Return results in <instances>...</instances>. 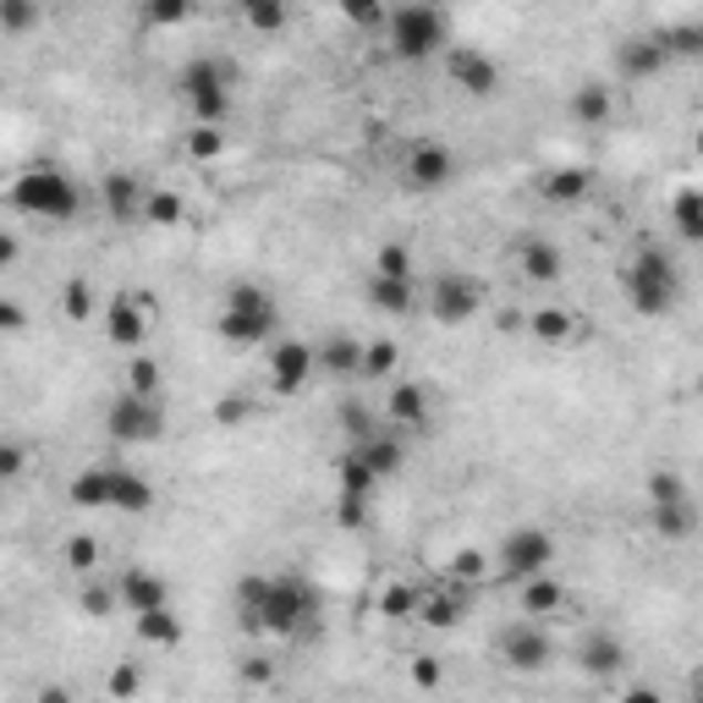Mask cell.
I'll return each mask as SVG.
<instances>
[{"label": "cell", "instance_id": "c3c4849f", "mask_svg": "<svg viewBox=\"0 0 703 703\" xmlns=\"http://www.w3.org/2000/svg\"><path fill=\"white\" fill-rule=\"evenodd\" d=\"M116 599H122V593H111V588H100V582H83V593H77V604H83L89 621H105V616L116 610Z\"/></svg>", "mask_w": 703, "mask_h": 703}, {"label": "cell", "instance_id": "e575fe53", "mask_svg": "<svg viewBox=\"0 0 703 703\" xmlns=\"http://www.w3.org/2000/svg\"><path fill=\"white\" fill-rule=\"evenodd\" d=\"M665 33V50H671V61L682 55V61H699L703 55V17H688V22H671V28H660Z\"/></svg>", "mask_w": 703, "mask_h": 703}, {"label": "cell", "instance_id": "2e32d148", "mask_svg": "<svg viewBox=\"0 0 703 703\" xmlns=\"http://www.w3.org/2000/svg\"><path fill=\"white\" fill-rule=\"evenodd\" d=\"M143 330H148V319H143V302L133 291H116L111 302H105V335H111V347H122V352H138L143 347Z\"/></svg>", "mask_w": 703, "mask_h": 703}, {"label": "cell", "instance_id": "d6986e66", "mask_svg": "<svg viewBox=\"0 0 703 703\" xmlns=\"http://www.w3.org/2000/svg\"><path fill=\"white\" fill-rule=\"evenodd\" d=\"M577 665H582L588 676H616V671L627 665V643H621L616 632H588V638L577 643Z\"/></svg>", "mask_w": 703, "mask_h": 703}, {"label": "cell", "instance_id": "836d02e7", "mask_svg": "<svg viewBox=\"0 0 703 703\" xmlns=\"http://www.w3.org/2000/svg\"><path fill=\"white\" fill-rule=\"evenodd\" d=\"M154 506V484L143 473H116V506L111 511H127V517H143Z\"/></svg>", "mask_w": 703, "mask_h": 703}, {"label": "cell", "instance_id": "bcb514c9", "mask_svg": "<svg viewBox=\"0 0 703 703\" xmlns=\"http://www.w3.org/2000/svg\"><path fill=\"white\" fill-rule=\"evenodd\" d=\"M187 154H193L198 165L220 159V154H226V133H220V127H193V133H187Z\"/></svg>", "mask_w": 703, "mask_h": 703}, {"label": "cell", "instance_id": "44dd1931", "mask_svg": "<svg viewBox=\"0 0 703 703\" xmlns=\"http://www.w3.org/2000/svg\"><path fill=\"white\" fill-rule=\"evenodd\" d=\"M385 418L396 423V428H423L428 423V391H423L418 380H396L391 396H385Z\"/></svg>", "mask_w": 703, "mask_h": 703}, {"label": "cell", "instance_id": "ba28073f", "mask_svg": "<svg viewBox=\"0 0 703 703\" xmlns=\"http://www.w3.org/2000/svg\"><path fill=\"white\" fill-rule=\"evenodd\" d=\"M105 434H111L116 445H154V440L165 434V413H159V402L122 391V396L111 402V413H105Z\"/></svg>", "mask_w": 703, "mask_h": 703}, {"label": "cell", "instance_id": "8d00e7d4", "mask_svg": "<svg viewBox=\"0 0 703 703\" xmlns=\"http://www.w3.org/2000/svg\"><path fill=\"white\" fill-rule=\"evenodd\" d=\"M489 577V556L484 550H456L451 566H445V582H456V588H478Z\"/></svg>", "mask_w": 703, "mask_h": 703}, {"label": "cell", "instance_id": "ee69618b", "mask_svg": "<svg viewBox=\"0 0 703 703\" xmlns=\"http://www.w3.org/2000/svg\"><path fill=\"white\" fill-rule=\"evenodd\" d=\"M187 17H193L187 0H148V6H143V22H148V28H182Z\"/></svg>", "mask_w": 703, "mask_h": 703}, {"label": "cell", "instance_id": "ffe728a7", "mask_svg": "<svg viewBox=\"0 0 703 703\" xmlns=\"http://www.w3.org/2000/svg\"><path fill=\"white\" fill-rule=\"evenodd\" d=\"M517 270L528 276V281H561V270H566V254L550 242V237H528L523 248H517Z\"/></svg>", "mask_w": 703, "mask_h": 703}, {"label": "cell", "instance_id": "680465c9", "mask_svg": "<svg viewBox=\"0 0 703 703\" xmlns=\"http://www.w3.org/2000/svg\"><path fill=\"white\" fill-rule=\"evenodd\" d=\"M22 324H28V313H22V302H17V297H6V302H0V330L11 335V330H22Z\"/></svg>", "mask_w": 703, "mask_h": 703}, {"label": "cell", "instance_id": "f907efd6", "mask_svg": "<svg viewBox=\"0 0 703 703\" xmlns=\"http://www.w3.org/2000/svg\"><path fill=\"white\" fill-rule=\"evenodd\" d=\"M39 22V6H28V0H0V28L6 33H22V28H33Z\"/></svg>", "mask_w": 703, "mask_h": 703}, {"label": "cell", "instance_id": "1f68e13d", "mask_svg": "<svg viewBox=\"0 0 703 703\" xmlns=\"http://www.w3.org/2000/svg\"><path fill=\"white\" fill-rule=\"evenodd\" d=\"M61 313L72 319V324H89V313H105L100 308V291L89 276H72V281L61 286Z\"/></svg>", "mask_w": 703, "mask_h": 703}, {"label": "cell", "instance_id": "91938a15", "mask_svg": "<svg viewBox=\"0 0 703 703\" xmlns=\"http://www.w3.org/2000/svg\"><path fill=\"white\" fill-rule=\"evenodd\" d=\"M17 473H22V445H17V440H6V451H0V478L11 484Z\"/></svg>", "mask_w": 703, "mask_h": 703}, {"label": "cell", "instance_id": "f6af8a7d", "mask_svg": "<svg viewBox=\"0 0 703 703\" xmlns=\"http://www.w3.org/2000/svg\"><path fill=\"white\" fill-rule=\"evenodd\" d=\"M380 610L391 616V621H407V616H418L423 610V599L413 593V588H402V582H391L385 593H380Z\"/></svg>", "mask_w": 703, "mask_h": 703}, {"label": "cell", "instance_id": "db71d44e", "mask_svg": "<svg viewBox=\"0 0 703 703\" xmlns=\"http://www.w3.org/2000/svg\"><path fill=\"white\" fill-rule=\"evenodd\" d=\"M407 676H413V688H423V693H434V688L445 682V665H440L434 654H413V671H407Z\"/></svg>", "mask_w": 703, "mask_h": 703}, {"label": "cell", "instance_id": "6125c7cd", "mask_svg": "<svg viewBox=\"0 0 703 703\" xmlns=\"http://www.w3.org/2000/svg\"><path fill=\"white\" fill-rule=\"evenodd\" d=\"M39 703H72V693H66V688H55V682H50V688H39Z\"/></svg>", "mask_w": 703, "mask_h": 703}, {"label": "cell", "instance_id": "816d5d0a", "mask_svg": "<svg viewBox=\"0 0 703 703\" xmlns=\"http://www.w3.org/2000/svg\"><path fill=\"white\" fill-rule=\"evenodd\" d=\"M665 500H688V484L676 473H649V506H665Z\"/></svg>", "mask_w": 703, "mask_h": 703}, {"label": "cell", "instance_id": "6f0895ef", "mask_svg": "<svg viewBox=\"0 0 703 703\" xmlns=\"http://www.w3.org/2000/svg\"><path fill=\"white\" fill-rule=\"evenodd\" d=\"M385 17L391 11H380V6H347V22H358V28H385Z\"/></svg>", "mask_w": 703, "mask_h": 703}, {"label": "cell", "instance_id": "f546056e", "mask_svg": "<svg viewBox=\"0 0 703 703\" xmlns=\"http://www.w3.org/2000/svg\"><path fill=\"white\" fill-rule=\"evenodd\" d=\"M671 220H676L682 242H703V187H682L671 198Z\"/></svg>", "mask_w": 703, "mask_h": 703}, {"label": "cell", "instance_id": "277c9868", "mask_svg": "<svg viewBox=\"0 0 703 703\" xmlns=\"http://www.w3.org/2000/svg\"><path fill=\"white\" fill-rule=\"evenodd\" d=\"M276 324H281L276 297H270L265 286L237 281L231 291H226V302H220L215 335L231 341V347H265V341H276Z\"/></svg>", "mask_w": 703, "mask_h": 703}, {"label": "cell", "instance_id": "f1b7e54d", "mask_svg": "<svg viewBox=\"0 0 703 703\" xmlns=\"http://www.w3.org/2000/svg\"><path fill=\"white\" fill-rule=\"evenodd\" d=\"M138 621V638L143 643H154V649H176L182 638H187V627H182V616L165 604V610H148V616H133Z\"/></svg>", "mask_w": 703, "mask_h": 703}, {"label": "cell", "instance_id": "7a4b0ae2", "mask_svg": "<svg viewBox=\"0 0 703 703\" xmlns=\"http://www.w3.org/2000/svg\"><path fill=\"white\" fill-rule=\"evenodd\" d=\"M176 100H187V111L198 116V127H226L231 116V89H237V61L231 55H193L176 72Z\"/></svg>", "mask_w": 703, "mask_h": 703}, {"label": "cell", "instance_id": "7402d4cb", "mask_svg": "<svg viewBox=\"0 0 703 703\" xmlns=\"http://www.w3.org/2000/svg\"><path fill=\"white\" fill-rule=\"evenodd\" d=\"M588 187H593V170H588V165H556V170L539 176V193H545L550 204H582Z\"/></svg>", "mask_w": 703, "mask_h": 703}, {"label": "cell", "instance_id": "d6a6232c", "mask_svg": "<svg viewBox=\"0 0 703 703\" xmlns=\"http://www.w3.org/2000/svg\"><path fill=\"white\" fill-rule=\"evenodd\" d=\"M528 330H534L545 347H566V341L577 335V319H571V308H534Z\"/></svg>", "mask_w": 703, "mask_h": 703}, {"label": "cell", "instance_id": "e7e4bbea", "mask_svg": "<svg viewBox=\"0 0 703 703\" xmlns=\"http://www.w3.org/2000/svg\"><path fill=\"white\" fill-rule=\"evenodd\" d=\"M693 148H699V154H703V127H699V138H693Z\"/></svg>", "mask_w": 703, "mask_h": 703}, {"label": "cell", "instance_id": "4fadbf2b", "mask_svg": "<svg viewBox=\"0 0 703 703\" xmlns=\"http://www.w3.org/2000/svg\"><path fill=\"white\" fill-rule=\"evenodd\" d=\"M402 176H407L413 193H440V187L456 182V154H451L445 143H418V148L407 154Z\"/></svg>", "mask_w": 703, "mask_h": 703}, {"label": "cell", "instance_id": "603a6c76", "mask_svg": "<svg viewBox=\"0 0 703 703\" xmlns=\"http://www.w3.org/2000/svg\"><path fill=\"white\" fill-rule=\"evenodd\" d=\"M566 111H571V122H582V127H604V122L616 116V94H610L604 83H577Z\"/></svg>", "mask_w": 703, "mask_h": 703}, {"label": "cell", "instance_id": "5b68a950", "mask_svg": "<svg viewBox=\"0 0 703 703\" xmlns=\"http://www.w3.org/2000/svg\"><path fill=\"white\" fill-rule=\"evenodd\" d=\"M385 39L396 50V61H434L451 55V17L440 6H396L385 17Z\"/></svg>", "mask_w": 703, "mask_h": 703}, {"label": "cell", "instance_id": "f5cc1de1", "mask_svg": "<svg viewBox=\"0 0 703 703\" xmlns=\"http://www.w3.org/2000/svg\"><path fill=\"white\" fill-rule=\"evenodd\" d=\"M248 413H254V402H248V396H237V391L215 402V423H220V428H237V423H248Z\"/></svg>", "mask_w": 703, "mask_h": 703}, {"label": "cell", "instance_id": "9f6ffc18", "mask_svg": "<svg viewBox=\"0 0 703 703\" xmlns=\"http://www.w3.org/2000/svg\"><path fill=\"white\" fill-rule=\"evenodd\" d=\"M242 682H248V688H270V682H276V665H270L265 654H248V660H242Z\"/></svg>", "mask_w": 703, "mask_h": 703}, {"label": "cell", "instance_id": "4316f807", "mask_svg": "<svg viewBox=\"0 0 703 703\" xmlns=\"http://www.w3.org/2000/svg\"><path fill=\"white\" fill-rule=\"evenodd\" d=\"M462 610H467V588H456V582H440V593H428L418 610L423 627H456L462 621Z\"/></svg>", "mask_w": 703, "mask_h": 703}, {"label": "cell", "instance_id": "ab89813d", "mask_svg": "<svg viewBox=\"0 0 703 703\" xmlns=\"http://www.w3.org/2000/svg\"><path fill=\"white\" fill-rule=\"evenodd\" d=\"M127 391H133V396H148V402H159V363H154V358L133 352V363H127Z\"/></svg>", "mask_w": 703, "mask_h": 703}, {"label": "cell", "instance_id": "9c48e42d", "mask_svg": "<svg viewBox=\"0 0 703 703\" xmlns=\"http://www.w3.org/2000/svg\"><path fill=\"white\" fill-rule=\"evenodd\" d=\"M500 665L506 671H523V676H539V671H550V660H556V643H550V632L539 627V621H517V627H506L500 632Z\"/></svg>", "mask_w": 703, "mask_h": 703}, {"label": "cell", "instance_id": "3957f363", "mask_svg": "<svg viewBox=\"0 0 703 703\" xmlns=\"http://www.w3.org/2000/svg\"><path fill=\"white\" fill-rule=\"evenodd\" d=\"M6 204H11L17 215H33V220L66 226V220L83 209V193L72 187V176H66V170L39 165V170H22V176L6 187Z\"/></svg>", "mask_w": 703, "mask_h": 703}, {"label": "cell", "instance_id": "7dc6e473", "mask_svg": "<svg viewBox=\"0 0 703 703\" xmlns=\"http://www.w3.org/2000/svg\"><path fill=\"white\" fill-rule=\"evenodd\" d=\"M66 566H72L77 577H94V566H100V545H94V534L66 539Z\"/></svg>", "mask_w": 703, "mask_h": 703}, {"label": "cell", "instance_id": "d4e9b609", "mask_svg": "<svg viewBox=\"0 0 703 703\" xmlns=\"http://www.w3.org/2000/svg\"><path fill=\"white\" fill-rule=\"evenodd\" d=\"M319 369L335 374V380L363 374V341H352V335H330V341H319Z\"/></svg>", "mask_w": 703, "mask_h": 703}, {"label": "cell", "instance_id": "cb8c5ba5", "mask_svg": "<svg viewBox=\"0 0 703 703\" xmlns=\"http://www.w3.org/2000/svg\"><path fill=\"white\" fill-rule=\"evenodd\" d=\"M649 528H654L660 539L682 545V539H693V528H699V506H693V500H665V506H649Z\"/></svg>", "mask_w": 703, "mask_h": 703}, {"label": "cell", "instance_id": "484cf974", "mask_svg": "<svg viewBox=\"0 0 703 703\" xmlns=\"http://www.w3.org/2000/svg\"><path fill=\"white\" fill-rule=\"evenodd\" d=\"M358 456L374 467V478H396V473L407 467V445H402L396 434H374V440H363Z\"/></svg>", "mask_w": 703, "mask_h": 703}, {"label": "cell", "instance_id": "d590c367", "mask_svg": "<svg viewBox=\"0 0 703 703\" xmlns=\"http://www.w3.org/2000/svg\"><path fill=\"white\" fill-rule=\"evenodd\" d=\"M335 484H341V495H363V500H369L380 478H374V467H369L358 451H347V456H341V467H335Z\"/></svg>", "mask_w": 703, "mask_h": 703}, {"label": "cell", "instance_id": "30bf717a", "mask_svg": "<svg viewBox=\"0 0 703 703\" xmlns=\"http://www.w3.org/2000/svg\"><path fill=\"white\" fill-rule=\"evenodd\" d=\"M484 281L478 276H462V270H445V276H434L428 286V313L440 319V324H467L478 308H484Z\"/></svg>", "mask_w": 703, "mask_h": 703}, {"label": "cell", "instance_id": "74e56055", "mask_svg": "<svg viewBox=\"0 0 703 703\" xmlns=\"http://www.w3.org/2000/svg\"><path fill=\"white\" fill-rule=\"evenodd\" d=\"M182 215H187L182 193H170V187H154V193H148V209H143V220H148V226H176Z\"/></svg>", "mask_w": 703, "mask_h": 703}, {"label": "cell", "instance_id": "681fc988", "mask_svg": "<svg viewBox=\"0 0 703 703\" xmlns=\"http://www.w3.org/2000/svg\"><path fill=\"white\" fill-rule=\"evenodd\" d=\"M341 428H347V440H358V445L380 434V428H374V418H369V407H363V402H341Z\"/></svg>", "mask_w": 703, "mask_h": 703}, {"label": "cell", "instance_id": "60d3db41", "mask_svg": "<svg viewBox=\"0 0 703 703\" xmlns=\"http://www.w3.org/2000/svg\"><path fill=\"white\" fill-rule=\"evenodd\" d=\"M396 358H402V352H396V341H385V335H380V341H369V347H363V374H369V380H391V374H396Z\"/></svg>", "mask_w": 703, "mask_h": 703}, {"label": "cell", "instance_id": "ac0fdd59", "mask_svg": "<svg viewBox=\"0 0 703 703\" xmlns=\"http://www.w3.org/2000/svg\"><path fill=\"white\" fill-rule=\"evenodd\" d=\"M66 495L77 511H111L116 506V467H83Z\"/></svg>", "mask_w": 703, "mask_h": 703}, {"label": "cell", "instance_id": "4dcf8cb0", "mask_svg": "<svg viewBox=\"0 0 703 703\" xmlns=\"http://www.w3.org/2000/svg\"><path fill=\"white\" fill-rule=\"evenodd\" d=\"M369 302L380 308V313H396V319H407L413 308H418V291H413V281H369Z\"/></svg>", "mask_w": 703, "mask_h": 703}, {"label": "cell", "instance_id": "9a60e30c", "mask_svg": "<svg viewBox=\"0 0 703 703\" xmlns=\"http://www.w3.org/2000/svg\"><path fill=\"white\" fill-rule=\"evenodd\" d=\"M671 66V50H665V33H638V39H627V44H616V72L621 77H654V72H665Z\"/></svg>", "mask_w": 703, "mask_h": 703}, {"label": "cell", "instance_id": "52a82bcc", "mask_svg": "<svg viewBox=\"0 0 703 703\" xmlns=\"http://www.w3.org/2000/svg\"><path fill=\"white\" fill-rule=\"evenodd\" d=\"M550 561H556V539H550L545 528H534V523L511 528V534L500 539V556H495L500 577H506V582H517V588H523V582H534V577H545Z\"/></svg>", "mask_w": 703, "mask_h": 703}, {"label": "cell", "instance_id": "be15d7a7", "mask_svg": "<svg viewBox=\"0 0 703 703\" xmlns=\"http://www.w3.org/2000/svg\"><path fill=\"white\" fill-rule=\"evenodd\" d=\"M621 703H665V699H660L654 688H632V693H627V699H621Z\"/></svg>", "mask_w": 703, "mask_h": 703}, {"label": "cell", "instance_id": "8fae6325", "mask_svg": "<svg viewBox=\"0 0 703 703\" xmlns=\"http://www.w3.org/2000/svg\"><path fill=\"white\" fill-rule=\"evenodd\" d=\"M445 72H451V83H456L467 100H489V94H500V66H495L484 50L451 44V55H445Z\"/></svg>", "mask_w": 703, "mask_h": 703}, {"label": "cell", "instance_id": "8992f818", "mask_svg": "<svg viewBox=\"0 0 703 703\" xmlns=\"http://www.w3.org/2000/svg\"><path fill=\"white\" fill-rule=\"evenodd\" d=\"M627 297L643 319H665L682 297V276H676V259L660 254V248H643L632 265H627Z\"/></svg>", "mask_w": 703, "mask_h": 703}, {"label": "cell", "instance_id": "5bb4252c", "mask_svg": "<svg viewBox=\"0 0 703 703\" xmlns=\"http://www.w3.org/2000/svg\"><path fill=\"white\" fill-rule=\"evenodd\" d=\"M100 198H105V215L116 226H133V220H143V209H148V187H143V176H133V170H105Z\"/></svg>", "mask_w": 703, "mask_h": 703}, {"label": "cell", "instance_id": "f35d334b", "mask_svg": "<svg viewBox=\"0 0 703 703\" xmlns=\"http://www.w3.org/2000/svg\"><path fill=\"white\" fill-rule=\"evenodd\" d=\"M374 276H380V281H413V254H407L402 242H385V248L374 254Z\"/></svg>", "mask_w": 703, "mask_h": 703}, {"label": "cell", "instance_id": "7bdbcfd3", "mask_svg": "<svg viewBox=\"0 0 703 703\" xmlns=\"http://www.w3.org/2000/svg\"><path fill=\"white\" fill-rule=\"evenodd\" d=\"M242 17H248V28H254V33H281L291 11H286L281 0H254V6H248Z\"/></svg>", "mask_w": 703, "mask_h": 703}, {"label": "cell", "instance_id": "94428289", "mask_svg": "<svg viewBox=\"0 0 703 703\" xmlns=\"http://www.w3.org/2000/svg\"><path fill=\"white\" fill-rule=\"evenodd\" d=\"M17 254H22L17 231H0V270H11V265H17Z\"/></svg>", "mask_w": 703, "mask_h": 703}, {"label": "cell", "instance_id": "b9f144b4", "mask_svg": "<svg viewBox=\"0 0 703 703\" xmlns=\"http://www.w3.org/2000/svg\"><path fill=\"white\" fill-rule=\"evenodd\" d=\"M105 693H111L116 703L138 699V693H143V665H138V660H122V665L105 676Z\"/></svg>", "mask_w": 703, "mask_h": 703}, {"label": "cell", "instance_id": "83f0119b", "mask_svg": "<svg viewBox=\"0 0 703 703\" xmlns=\"http://www.w3.org/2000/svg\"><path fill=\"white\" fill-rule=\"evenodd\" d=\"M517 599H523V616H528V621H539V616H556V610H561V604H566V588L556 582V577H550V571H545V577L523 582V588H517Z\"/></svg>", "mask_w": 703, "mask_h": 703}, {"label": "cell", "instance_id": "7c38bea8", "mask_svg": "<svg viewBox=\"0 0 703 703\" xmlns=\"http://www.w3.org/2000/svg\"><path fill=\"white\" fill-rule=\"evenodd\" d=\"M313 369H319V347H308V341H276L270 347V391L276 396H297Z\"/></svg>", "mask_w": 703, "mask_h": 703}, {"label": "cell", "instance_id": "6da1fadb", "mask_svg": "<svg viewBox=\"0 0 703 703\" xmlns=\"http://www.w3.org/2000/svg\"><path fill=\"white\" fill-rule=\"evenodd\" d=\"M237 616H242V632L254 638H291L302 632L313 616H319V588L302 582L297 571L286 577H265V571H248L237 582Z\"/></svg>", "mask_w": 703, "mask_h": 703}, {"label": "cell", "instance_id": "11a10c76", "mask_svg": "<svg viewBox=\"0 0 703 703\" xmlns=\"http://www.w3.org/2000/svg\"><path fill=\"white\" fill-rule=\"evenodd\" d=\"M335 523L341 528H369V500L363 495H341L335 500Z\"/></svg>", "mask_w": 703, "mask_h": 703}, {"label": "cell", "instance_id": "e0dca14e", "mask_svg": "<svg viewBox=\"0 0 703 703\" xmlns=\"http://www.w3.org/2000/svg\"><path fill=\"white\" fill-rule=\"evenodd\" d=\"M116 593H122V604H127L133 616H148V610H165V604H170L165 577H159V571H148V566H127V571H122V582H116Z\"/></svg>", "mask_w": 703, "mask_h": 703}]
</instances>
